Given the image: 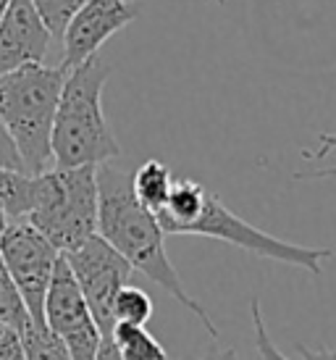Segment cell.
<instances>
[{"label":"cell","instance_id":"obj_17","mask_svg":"<svg viewBox=\"0 0 336 360\" xmlns=\"http://www.w3.org/2000/svg\"><path fill=\"white\" fill-rule=\"evenodd\" d=\"M87 0H32L34 11L40 13L42 24L48 27L50 37H58L63 34V30L69 27V21L77 16V11L84 6Z\"/></svg>","mask_w":336,"mask_h":360},{"label":"cell","instance_id":"obj_7","mask_svg":"<svg viewBox=\"0 0 336 360\" xmlns=\"http://www.w3.org/2000/svg\"><path fill=\"white\" fill-rule=\"evenodd\" d=\"M63 260L71 269V276L77 281L103 340L110 337V329L116 323L113 321V300H116L121 287H127L131 279V274H134L131 266L98 234L89 237L77 250L66 252Z\"/></svg>","mask_w":336,"mask_h":360},{"label":"cell","instance_id":"obj_10","mask_svg":"<svg viewBox=\"0 0 336 360\" xmlns=\"http://www.w3.org/2000/svg\"><path fill=\"white\" fill-rule=\"evenodd\" d=\"M50 40L32 0H11L0 16V77L30 63H45Z\"/></svg>","mask_w":336,"mask_h":360},{"label":"cell","instance_id":"obj_15","mask_svg":"<svg viewBox=\"0 0 336 360\" xmlns=\"http://www.w3.org/2000/svg\"><path fill=\"white\" fill-rule=\"evenodd\" d=\"M153 319V297L139 287H121L116 300H113V321L116 323H134V326H145ZM113 323V326H116Z\"/></svg>","mask_w":336,"mask_h":360},{"label":"cell","instance_id":"obj_6","mask_svg":"<svg viewBox=\"0 0 336 360\" xmlns=\"http://www.w3.org/2000/svg\"><path fill=\"white\" fill-rule=\"evenodd\" d=\"M58 258L60 252L27 219L6 224L0 237V260L34 323H42V305Z\"/></svg>","mask_w":336,"mask_h":360},{"label":"cell","instance_id":"obj_23","mask_svg":"<svg viewBox=\"0 0 336 360\" xmlns=\"http://www.w3.org/2000/svg\"><path fill=\"white\" fill-rule=\"evenodd\" d=\"M202 360H237V350L234 347H213L202 355Z\"/></svg>","mask_w":336,"mask_h":360},{"label":"cell","instance_id":"obj_4","mask_svg":"<svg viewBox=\"0 0 336 360\" xmlns=\"http://www.w3.org/2000/svg\"><path fill=\"white\" fill-rule=\"evenodd\" d=\"M32 179L34 198L27 221L60 255L98 234V166H53Z\"/></svg>","mask_w":336,"mask_h":360},{"label":"cell","instance_id":"obj_13","mask_svg":"<svg viewBox=\"0 0 336 360\" xmlns=\"http://www.w3.org/2000/svg\"><path fill=\"white\" fill-rule=\"evenodd\" d=\"M34 198V179L24 171H13L0 166V213L6 219H27Z\"/></svg>","mask_w":336,"mask_h":360},{"label":"cell","instance_id":"obj_20","mask_svg":"<svg viewBox=\"0 0 336 360\" xmlns=\"http://www.w3.org/2000/svg\"><path fill=\"white\" fill-rule=\"evenodd\" d=\"M0 360H27L24 358V342L21 331L0 319Z\"/></svg>","mask_w":336,"mask_h":360},{"label":"cell","instance_id":"obj_18","mask_svg":"<svg viewBox=\"0 0 336 360\" xmlns=\"http://www.w3.org/2000/svg\"><path fill=\"white\" fill-rule=\"evenodd\" d=\"M336 150V131H323L318 134V148L313 150H302V158L307 163H316V160H323L328 153ZM295 179H307V181H321V179H336V166H328V169H313V171H297Z\"/></svg>","mask_w":336,"mask_h":360},{"label":"cell","instance_id":"obj_8","mask_svg":"<svg viewBox=\"0 0 336 360\" xmlns=\"http://www.w3.org/2000/svg\"><path fill=\"white\" fill-rule=\"evenodd\" d=\"M42 323L48 326L69 350L71 360H95L103 345L98 323L89 313L87 302L82 297L77 281L71 276L63 255L56 263L50 279L45 305H42Z\"/></svg>","mask_w":336,"mask_h":360},{"label":"cell","instance_id":"obj_1","mask_svg":"<svg viewBox=\"0 0 336 360\" xmlns=\"http://www.w3.org/2000/svg\"><path fill=\"white\" fill-rule=\"evenodd\" d=\"M98 237L108 242L131 266V271L145 274L179 305L195 313L200 323L216 340L218 326L213 323L210 313L184 290V281L168 258L166 234L160 229L155 213L139 205L131 192V176L110 163L98 166Z\"/></svg>","mask_w":336,"mask_h":360},{"label":"cell","instance_id":"obj_16","mask_svg":"<svg viewBox=\"0 0 336 360\" xmlns=\"http://www.w3.org/2000/svg\"><path fill=\"white\" fill-rule=\"evenodd\" d=\"M0 319L19 331L27 329L32 321L30 310H27V305L21 300L19 290L13 287V281H11L6 266H3V260H0Z\"/></svg>","mask_w":336,"mask_h":360},{"label":"cell","instance_id":"obj_12","mask_svg":"<svg viewBox=\"0 0 336 360\" xmlns=\"http://www.w3.org/2000/svg\"><path fill=\"white\" fill-rule=\"evenodd\" d=\"M108 340L113 342L121 360H168L166 347L150 334L148 326L116 323Z\"/></svg>","mask_w":336,"mask_h":360},{"label":"cell","instance_id":"obj_11","mask_svg":"<svg viewBox=\"0 0 336 360\" xmlns=\"http://www.w3.org/2000/svg\"><path fill=\"white\" fill-rule=\"evenodd\" d=\"M174 187V174L166 163L150 158L131 174V192L139 205H145L150 213H158L166 205L168 195Z\"/></svg>","mask_w":336,"mask_h":360},{"label":"cell","instance_id":"obj_27","mask_svg":"<svg viewBox=\"0 0 336 360\" xmlns=\"http://www.w3.org/2000/svg\"><path fill=\"white\" fill-rule=\"evenodd\" d=\"M218 3H224V0H218Z\"/></svg>","mask_w":336,"mask_h":360},{"label":"cell","instance_id":"obj_26","mask_svg":"<svg viewBox=\"0 0 336 360\" xmlns=\"http://www.w3.org/2000/svg\"><path fill=\"white\" fill-rule=\"evenodd\" d=\"M8 3H11V0H0V16L6 13V8H8Z\"/></svg>","mask_w":336,"mask_h":360},{"label":"cell","instance_id":"obj_5","mask_svg":"<svg viewBox=\"0 0 336 360\" xmlns=\"http://www.w3.org/2000/svg\"><path fill=\"white\" fill-rule=\"evenodd\" d=\"M176 234H195V237H210V240H221L234 245L239 250L257 255V258L276 260V263H287L295 269H302L307 274H321L323 271V260L334 258V252L326 248H305V245H292L268 234V231L257 229L252 224L237 216L234 210L224 205L213 192L205 190L202 202H200L198 213L181 224Z\"/></svg>","mask_w":336,"mask_h":360},{"label":"cell","instance_id":"obj_22","mask_svg":"<svg viewBox=\"0 0 336 360\" xmlns=\"http://www.w3.org/2000/svg\"><path fill=\"white\" fill-rule=\"evenodd\" d=\"M299 352H302V360H336V347H318V350H310L305 345H299Z\"/></svg>","mask_w":336,"mask_h":360},{"label":"cell","instance_id":"obj_25","mask_svg":"<svg viewBox=\"0 0 336 360\" xmlns=\"http://www.w3.org/2000/svg\"><path fill=\"white\" fill-rule=\"evenodd\" d=\"M6 224H8V219H6V213H0V237H3V229H6Z\"/></svg>","mask_w":336,"mask_h":360},{"label":"cell","instance_id":"obj_21","mask_svg":"<svg viewBox=\"0 0 336 360\" xmlns=\"http://www.w3.org/2000/svg\"><path fill=\"white\" fill-rule=\"evenodd\" d=\"M0 166L13 169V171H24L19 153H16V148H13V142H11L8 131H6L3 124H0Z\"/></svg>","mask_w":336,"mask_h":360},{"label":"cell","instance_id":"obj_14","mask_svg":"<svg viewBox=\"0 0 336 360\" xmlns=\"http://www.w3.org/2000/svg\"><path fill=\"white\" fill-rule=\"evenodd\" d=\"M21 342H24V358L27 360H71L63 342L45 323L30 321V326L21 331Z\"/></svg>","mask_w":336,"mask_h":360},{"label":"cell","instance_id":"obj_2","mask_svg":"<svg viewBox=\"0 0 336 360\" xmlns=\"http://www.w3.org/2000/svg\"><path fill=\"white\" fill-rule=\"evenodd\" d=\"M108 77L110 66L100 56L66 71L50 140L56 169L103 166L121 155L103 110V90Z\"/></svg>","mask_w":336,"mask_h":360},{"label":"cell","instance_id":"obj_19","mask_svg":"<svg viewBox=\"0 0 336 360\" xmlns=\"http://www.w3.org/2000/svg\"><path fill=\"white\" fill-rule=\"evenodd\" d=\"M250 313H252V329H255V347L260 352V358L263 360H289L284 352L278 350L273 340L268 337V329H266V321H263V313H260V300L252 297L250 302Z\"/></svg>","mask_w":336,"mask_h":360},{"label":"cell","instance_id":"obj_3","mask_svg":"<svg viewBox=\"0 0 336 360\" xmlns=\"http://www.w3.org/2000/svg\"><path fill=\"white\" fill-rule=\"evenodd\" d=\"M63 79L66 71L48 63H30L0 77V124L30 176L53 169L50 140Z\"/></svg>","mask_w":336,"mask_h":360},{"label":"cell","instance_id":"obj_24","mask_svg":"<svg viewBox=\"0 0 336 360\" xmlns=\"http://www.w3.org/2000/svg\"><path fill=\"white\" fill-rule=\"evenodd\" d=\"M95 360H121L119 352H116V347H113V342H110L108 337L103 340V345H100V350H98V358Z\"/></svg>","mask_w":336,"mask_h":360},{"label":"cell","instance_id":"obj_9","mask_svg":"<svg viewBox=\"0 0 336 360\" xmlns=\"http://www.w3.org/2000/svg\"><path fill=\"white\" fill-rule=\"evenodd\" d=\"M142 6L131 0H87L77 16L63 30V63L60 69L71 71L87 58L98 56L105 42L139 16Z\"/></svg>","mask_w":336,"mask_h":360}]
</instances>
